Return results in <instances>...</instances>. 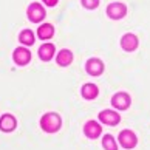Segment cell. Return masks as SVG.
Masks as SVG:
<instances>
[{"label":"cell","instance_id":"obj_1","mask_svg":"<svg viewBox=\"0 0 150 150\" xmlns=\"http://www.w3.org/2000/svg\"><path fill=\"white\" fill-rule=\"evenodd\" d=\"M60 125H62V119L57 113H45L40 118V127L47 133H56Z\"/></svg>","mask_w":150,"mask_h":150},{"label":"cell","instance_id":"obj_2","mask_svg":"<svg viewBox=\"0 0 150 150\" xmlns=\"http://www.w3.org/2000/svg\"><path fill=\"white\" fill-rule=\"evenodd\" d=\"M118 139H119V144L124 149H133L136 146V142H138V138H136V135L132 130H122L119 133Z\"/></svg>","mask_w":150,"mask_h":150},{"label":"cell","instance_id":"obj_3","mask_svg":"<svg viewBox=\"0 0 150 150\" xmlns=\"http://www.w3.org/2000/svg\"><path fill=\"white\" fill-rule=\"evenodd\" d=\"M125 13H127V8H125L124 3L115 2V3H110L107 6V14H108L110 19H115V20L122 19L125 16Z\"/></svg>","mask_w":150,"mask_h":150},{"label":"cell","instance_id":"obj_4","mask_svg":"<svg viewBox=\"0 0 150 150\" xmlns=\"http://www.w3.org/2000/svg\"><path fill=\"white\" fill-rule=\"evenodd\" d=\"M28 19L31 22H40L45 19V9H43L42 5L39 3H31L28 6Z\"/></svg>","mask_w":150,"mask_h":150},{"label":"cell","instance_id":"obj_5","mask_svg":"<svg viewBox=\"0 0 150 150\" xmlns=\"http://www.w3.org/2000/svg\"><path fill=\"white\" fill-rule=\"evenodd\" d=\"M112 104H113V107H116L118 110H125V108H129L130 107V104H132V99L130 96L127 93H116L115 96L112 98Z\"/></svg>","mask_w":150,"mask_h":150},{"label":"cell","instance_id":"obj_6","mask_svg":"<svg viewBox=\"0 0 150 150\" xmlns=\"http://www.w3.org/2000/svg\"><path fill=\"white\" fill-rule=\"evenodd\" d=\"M13 57H14V62L17 64V65H26V64L31 60V53H30L26 48L19 47V48L14 50Z\"/></svg>","mask_w":150,"mask_h":150},{"label":"cell","instance_id":"obj_7","mask_svg":"<svg viewBox=\"0 0 150 150\" xmlns=\"http://www.w3.org/2000/svg\"><path fill=\"white\" fill-rule=\"evenodd\" d=\"M99 119L107 125H116V124H119L121 116H119V113L113 112V110H104V112L99 113Z\"/></svg>","mask_w":150,"mask_h":150},{"label":"cell","instance_id":"obj_8","mask_svg":"<svg viewBox=\"0 0 150 150\" xmlns=\"http://www.w3.org/2000/svg\"><path fill=\"white\" fill-rule=\"evenodd\" d=\"M85 70L91 76H99L104 71V62H102L101 59H96V57L88 59L87 60V65H85Z\"/></svg>","mask_w":150,"mask_h":150},{"label":"cell","instance_id":"obj_9","mask_svg":"<svg viewBox=\"0 0 150 150\" xmlns=\"http://www.w3.org/2000/svg\"><path fill=\"white\" fill-rule=\"evenodd\" d=\"M138 43H139L138 37L135 34H132V33L124 34L121 39V47H122V50H125V51H133V50H136Z\"/></svg>","mask_w":150,"mask_h":150},{"label":"cell","instance_id":"obj_10","mask_svg":"<svg viewBox=\"0 0 150 150\" xmlns=\"http://www.w3.org/2000/svg\"><path fill=\"white\" fill-rule=\"evenodd\" d=\"M16 127H17V121L13 115H2V118H0V130L2 132H13Z\"/></svg>","mask_w":150,"mask_h":150},{"label":"cell","instance_id":"obj_11","mask_svg":"<svg viewBox=\"0 0 150 150\" xmlns=\"http://www.w3.org/2000/svg\"><path fill=\"white\" fill-rule=\"evenodd\" d=\"M102 132V127L98 124L96 121H88L87 124L84 125V133L87 138H91V139H94V138H98L99 135H101Z\"/></svg>","mask_w":150,"mask_h":150},{"label":"cell","instance_id":"obj_12","mask_svg":"<svg viewBox=\"0 0 150 150\" xmlns=\"http://www.w3.org/2000/svg\"><path fill=\"white\" fill-rule=\"evenodd\" d=\"M54 51H56V48H54L53 43H43V45L39 48V57L42 60H51L53 56H54Z\"/></svg>","mask_w":150,"mask_h":150},{"label":"cell","instance_id":"obj_13","mask_svg":"<svg viewBox=\"0 0 150 150\" xmlns=\"http://www.w3.org/2000/svg\"><path fill=\"white\" fill-rule=\"evenodd\" d=\"M98 94H99V88L94 84H85L84 87H82V96H84L85 99H88V101L98 98Z\"/></svg>","mask_w":150,"mask_h":150},{"label":"cell","instance_id":"obj_14","mask_svg":"<svg viewBox=\"0 0 150 150\" xmlns=\"http://www.w3.org/2000/svg\"><path fill=\"white\" fill-rule=\"evenodd\" d=\"M56 60L60 67H68L71 64V60H73V54H71L70 50H62V51L57 54Z\"/></svg>","mask_w":150,"mask_h":150},{"label":"cell","instance_id":"obj_15","mask_svg":"<svg viewBox=\"0 0 150 150\" xmlns=\"http://www.w3.org/2000/svg\"><path fill=\"white\" fill-rule=\"evenodd\" d=\"M37 34H39V37H40V39H43V40H47V39H50V37H51V36L54 34V28H53V25L45 23V25L39 26Z\"/></svg>","mask_w":150,"mask_h":150},{"label":"cell","instance_id":"obj_16","mask_svg":"<svg viewBox=\"0 0 150 150\" xmlns=\"http://www.w3.org/2000/svg\"><path fill=\"white\" fill-rule=\"evenodd\" d=\"M19 40L23 43V45L30 47V45H33V43H34V34H33L31 30H23V31L19 34Z\"/></svg>","mask_w":150,"mask_h":150},{"label":"cell","instance_id":"obj_17","mask_svg":"<svg viewBox=\"0 0 150 150\" xmlns=\"http://www.w3.org/2000/svg\"><path fill=\"white\" fill-rule=\"evenodd\" d=\"M102 146L105 150H118V144H116L115 138L112 135H105L102 139Z\"/></svg>","mask_w":150,"mask_h":150},{"label":"cell","instance_id":"obj_18","mask_svg":"<svg viewBox=\"0 0 150 150\" xmlns=\"http://www.w3.org/2000/svg\"><path fill=\"white\" fill-rule=\"evenodd\" d=\"M81 2L87 9H94V8H98V5H99V0H81Z\"/></svg>","mask_w":150,"mask_h":150},{"label":"cell","instance_id":"obj_19","mask_svg":"<svg viewBox=\"0 0 150 150\" xmlns=\"http://www.w3.org/2000/svg\"><path fill=\"white\" fill-rule=\"evenodd\" d=\"M42 2H45V5H48V6H54L57 3V0H42Z\"/></svg>","mask_w":150,"mask_h":150}]
</instances>
